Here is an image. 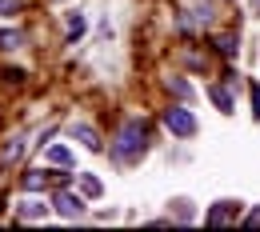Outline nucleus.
<instances>
[{
  "label": "nucleus",
  "instance_id": "1",
  "mask_svg": "<svg viewBox=\"0 0 260 232\" xmlns=\"http://www.w3.org/2000/svg\"><path fill=\"white\" fill-rule=\"evenodd\" d=\"M144 148H148V128H144V120H124V128H120L116 144H112V156L128 164L136 156H144Z\"/></svg>",
  "mask_w": 260,
  "mask_h": 232
},
{
  "label": "nucleus",
  "instance_id": "2",
  "mask_svg": "<svg viewBox=\"0 0 260 232\" xmlns=\"http://www.w3.org/2000/svg\"><path fill=\"white\" fill-rule=\"evenodd\" d=\"M236 220H244V216H240V200H216V204L204 212V224H212V228H228V224H236Z\"/></svg>",
  "mask_w": 260,
  "mask_h": 232
},
{
  "label": "nucleus",
  "instance_id": "3",
  "mask_svg": "<svg viewBox=\"0 0 260 232\" xmlns=\"http://www.w3.org/2000/svg\"><path fill=\"white\" fill-rule=\"evenodd\" d=\"M164 128L172 136H192L196 132V116L188 108H168V112H164Z\"/></svg>",
  "mask_w": 260,
  "mask_h": 232
},
{
  "label": "nucleus",
  "instance_id": "4",
  "mask_svg": "<svg viewBox=\"0 0 260 232\" xmlns=\"http://www.w3.org/2000/svg\"><path fill=\"white\" fill-rule=\"evenodd\" d=\"M52 204H56V212H60L64 220H80V216H84V200L76 196L72 188H60V192H52Z\"/></svg>",
  "mask_w": 260,
  "mask_h": 232
},
{
  "label": "nucleus",
  "instance_id": "5",
  "mask_svg": "<svg viewBox=\"0 0 260 232\" xmlns=\"http://www.w3.org/2000/svg\"><path fill=\"white\" fill-rule=\"evenodd\" d=\"M44 216H48V204L40 196H24L16 204V220H44Z\"/></svg>",
  "mask_w": 260,
  "mask_h": 232
},
{
  "label": "nucleus",
  "instance_id": "6",
  "mask_svg": "<svg viewBox=\"0 0 260 232\" xmlns=\"http://www.w3.org/2000/svg\"><path fill=\"white\" fill-rule=\"evenodd\" d=\"M72 136H76V140H80V144H84L88 152H100V148H104V144H100V136H96V128H92V124H76V128H72Z\"/></svg>",
  "mask_w": 260,
  "mask_h": 232
},
{
  "label": "nucleus",
  "instance_id": "7",
  "mask_svg": "<svg viewBox=\"0 0 260 232\" xmlns=\"http://www.w3.org/2000/svg\"><path fill=\"white\" fill-rule=\"evenodd\" d=\"M76 184H80V192H84V196H92V200L104 192V184H100L92 172H76Z\"/></svg>",
  "mask_w": 260,
  "mask_h": 232
},
{
  "label": "nucleus",
  "instance_id": "8",
  "mask_svg": "<svg viewBox=\"0 0 260 232\" xmlns=\"http://www.w3.org/2000/svg\"><path fill=\"white\" fill-rule=\"evenodd\" d=\"M24 156V136H16V140H8L4 148H0V164H12V160H20Z\"/></svg>",
  "mask_w": 260,
  "mask_h": 232
},
{
  "label": "nucleus",
  "instance_id": "9",
  "mask_svg": "<svg viewBox=\"0 0 260 232\" xmlns=\"http://www.w3.org/2000/svg\"><path fill=\"white\" fill-rule=\"evenodd\" d=\"M20 184H24V192H40V188L48 184V172H44V168H32V172H24Z\"/></svg>",
  "mask_w": 260,
  "mask_h": 232
},
{
  "label": "nucleus",
  "instance_id": "10",
  "mask_svg": "<svg viewBox=\"0 0 260 232\" xmlns=\"http://www.w3.org/2000/svg\"><path fill=\"white\" fill-rule=\"evenodd\" d=\"M44 160H48V164H60V168H72V152H68L64 144H52V148L44 152Z\"/></svg>",
  "mask_w": 260,
  "mask_h": 232
},
{
  "label": "nucleus",
  "instance_id": "11",
  "mask_svg": "<svg viewBox=\"0 0 260 232\" xmlns=\"http://www.w3.org/2000/svg\"><path fill=\"white\" fill-rule=\"evenodd\" d=\"M212 44H216V52H220V56H236V52H240V40H236V36H232V32L216 36Z\"/></svg>",
  "mask_w": 260,
  "mask_h": 232
},
{
  "label": "nucleus",
  "instance_id": "12",
  "mask_svg": "<svg viewBox=\"0 0 260 232\" xmlns=\"http://www.w3.org/2000/svg\"><path fill=\"white\" fill-rule=\"evenodd\" d=\"M208 96H212V104H216L220 112H232V96H228V88H220V84H212V88H208Z\"/></svg>",
  "mask_w": 260,
  "mask_h": 232
},
{
  "label": "nucleus",
  "instance_id": "13",
  "mask_svg": "<svg viewBox=\"0 0 260 232\" xmlns=\"http://www.w3.org/2000/svg\"><path fill=\"white\" fill-rule=\"evenodd\" d=\"M192 20L196 24H212V4L208 0H196L192 4Z\"/></svg>",
  "mask_w": 260,
  "mask_h": 232
},
{
  "label": "nucleus",
  "instance_id": "14",
  "mask_svg": "<svg viewBox=\"0 0 260 232\" xmlns=\"http://www.w3.org/2000/svg\"><path fill=\"white\" fill-rule=\"evenodd\" d=\"M20 44H24V32H16V28H12V32H0V48H4V52H8V48H20Z\"/></svg>",
  "mask_w": 260,
  "mask_h": 232
},
{
  "label": "nucleus",
  "instance_id": "15",
  "mask_svg": "<svg viewBox=\"0 0 260 232\" xmlns=\"http://www.w3.org/2000/svg\"><path fill=\"white\" fill-rule=\"evenodd\" d=\"M168 88H172V92H176V96H192V88H188V84H184V80H180V76H168Z\"/></svg>",
  "mask_w": 260,
  "mask_h": 232
},
{
  "label": "nucleus",
  "instance_id": "16",
  "mask_svg": "<svg viewBox=\"0 0 260 232\" xmlns=\"http://www.w3.org/2000/svg\"><path fill=\"white\" fill-rule=\"evenodd\" d=\"M84 28H88V24H84V16H76V12H72V16H68V36L76 40V36L84 32Z\"/></svg>",
  "mask_w": 260,
  "mask_h": 232
},
{
  "label": "nucleus",
  "instance_id": "17",
  "mask_svg": "<svg viewBox=\"0 0 260 232\" xmlns=\"http://www.w3.org/2000/svg\"><path fill=\"white\" fill-rule=\"evenodd\" d=\"M248 96H252V120H260V84H248Z\"/></svg>",
  "mask_w": 260,
  "mask_h": 232
},
{
  "label": "nucleus",
  "instance_id": "18",
  "mask_svg": "<svg viewBox=\"0 0 260 232\" xmlns=\"http://www.w3.org/2000/svg\"><path fill=\"white\" fill-rule=\"evenodd\" d=\"M20 8V0H0V16H12Z\"/></svg>",
  "mask_w": 260,
  "mask_h": 232
},
{
  "label": "nucleus",
  "instance_id": "19",
  "mask_svg": "<svg viewBox=\"0 0 260 232\" xmlns=\"http://www.w3.org/2000/svg\"><path fill=\"white\" fill-rule=\"evenodd\" d=\"M244 224H260V204L252 208V212H248V216H244Z\"/></svg>",
  "mask_w": 260,
  "mask_h": 232
},
{
  "label": "nucleus",
  "instance_id": "20",
  "mask_svg": "<svg viewBox=\"0 0 260 232\" xmlns=\"http://www.w3.org/2000/svg\"><path fill=\"white\" fill-rule=\"evenodd\" d=\"M252 12H256V16H260V0H252Z\"/></svg>",
  "mask_w": 260,
  "mask_h": 232
}]
</instances>
